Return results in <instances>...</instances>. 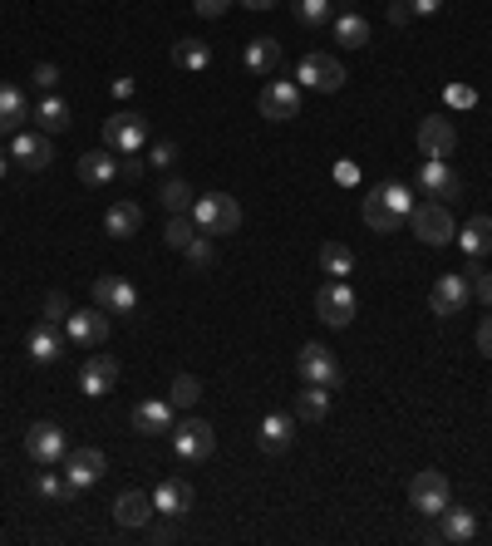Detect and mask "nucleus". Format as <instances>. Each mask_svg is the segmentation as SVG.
Masks as SVG:
<instances>
[{
    "instance_id": "nucleus-1",
    "label": "nucleus",
    "mask_w": 492,
    "mask_h": 546,
    "mask_svg": "<svg viewBox=\"0 0 492 546\" xmlns=\"http://www.w3.org/2000/svg\"><path fill=\"white\" fill-rule=\"evenodd\" d=\"M414 192H409V182H374L365 197H360V217H365L369 232H379V237H389V232H399L409 217H414Z\"/></svg>"
},
{
    "instance_id": "nucleus-2",
    "label": "nucleus",
    "mask_w": 492,
    "mask_h": 546,
    "mask_svg": "<svg viewBox=\"0 0 492 546\" xmlns=\"http://www.w3.org/2000/svg\"><path fill=\"white\" fill-rule=\"evenodd\" d=\"M192 222H197V232H207V237H232V232L242 227V202H237L232 192H207V197L192 202Z\"/></svg>"
},
{
    "instance_id": "nucleus-3",
    "label": "nucleus",
    "mask_w": 492,
    "mask_h": 546,
    "mask_svg": "<svg viewBox=\"0 0 492 546\" xmlns=\"http://www.w3.org/2000/svg\"><path fill=\"white\" fill-rule=\"evenodd\" d=\"M409 227H414V237H419L424 246H448V242H458V227H453V212H448V202H433V197L414 207Z\"/></svg>"
},
{
    "instance_id": "nucleus-4",
    "label": "nucleus",
    "mask_w": 492,
    "mask_h": 546,
    "mask_svg": "<svg viewBox=\"0 0 492 546\" xmlns=\"http://www.w3.org/2000/svg\"><path fill=\"white\" fill-rule=\"evenodd\" d=\"M315 310H320V320L330 325V330H345L350 320H355V291H350V281H325L320 291H315Z\"/></svg>"
},
{
    "instance_id": "nucleus-5",
    "label": "nucleus",
    "mask_w": 492,
    "mask_h": 546,
    "mask_svg": "<svg viewBox=\"0 0 492 546\" xmlns=\"http://www.w3.org/2000/svg\"><path fill=\"white\" fill-rule=\"evenodd\" d=\"M296 374L306 379V384H325V389H340V379H345V369L335 360V350H325V345H301V355H296Z\"/></svg>"
},
{
    "instance_id": "nucleus-6",
    "label": "nucleus",
    "mask_w": 492,
    "mask_h": 546,
    "mask_svg": "<svg viewBox=\"0 0 492 546\" xmlns=\"http://www.w3.org/2000/svg\"><path fill=\"white\" fill-rule=\"evenodd\" d=\"M212 448H217V433H212L207 419H178V424H173V453H178L183 463L212 458Z\"/></svg>"
},
{
    "instance_id": "nucleus-7",
    "label": "nucleus",
    "mask_w": 492,
    "mask_h": 546,
    "mask_svg": "<svg viewBox=\"0 0 492 546\" xmlns=\"http://www.w3.org/2000/svg\"><path fill=\"white\" fill-rule=\"evenodd\" d=\"M448 502H453V487H448V478H443L438 468H424V473H414V483H409V507H414V512H424V517H438Z\"/></svg>"
},
{
    "instance_id": "nucleus-8",
    "label": "nucleus",
    "mask_w": 492,
    "mask_h": 546,
    "mask_svg": "<svg viewBox=\"0 0 492 546\" xmlns=\"http://www.w3.org/2000/svg\"><path fill=\"white\" fill-rule=\"evenodd\" d=\"M148 143V119L143 114H114V119L104 123V148L109 153H119V158H128V153H138Z\"/></svg>"
},
{
    "instance_id": "nucleus-9",
    "label": "nucleus",
    "mask_w": 492,
    "mask_h": 546,
    "mask_svg": "<svg viewBox=\"0 0 492 546\" xmlns=\"http://www.w3.org/2000/svg\"><path fill=\"white\" fill-rule=\"evenodd\" d=\"M25 453L40 463V468H60L64 453H69V438L60 424H30L25 428Z\"/></svg>"
},
{
    "instance_id": "nucleus-10",
    "label": "nucleus",
    "mask_w": 492,
    "mask_h": 546,
    "mask_svg": "<svg viewBox=\"0 0 492 546\" xmlns=\"http://www.w3.org/2000/svg\"><path fill=\"white\" fill-rule=\"evenodd\" d=\"M301 114V84L296 79H271L261 89V119L271 123H291Z\"/></svg>"
},
{
    "instance_id": "nucleus-11",
    "label": "nucleus",
    "mask_w": 492,
    "mask_h": 546,
    "mask_svg": "<svg viewBox=\"0 0 492 546\" xmlns=\"http://www.w3.org/2000/svg\"><path fill=\"white\" fill-rule=\"evenodd\" d=\"M473 301V286H468V276H458V271H443L438 281H433L429 291V305L438 320H448V315H463V305Z\"/></svg>"
},
{
    "instance_id": "nucleus-12",
    "label": "nucleus",
    "mask_w": 492,
    "mask_h": 546,
    "mask_svg": "<svg viewBox=\"0 0 492 546\" xmlns=\"http://www.w3.org/2000/svg\"><path fill=\"white\" fill-rule=\"evenodd\" d=\"M296 84L301 89H320V94H335L345 84V64L330 60V55H306L296 64Z\"/></svg>"
},
{
    "instance_id": "nucleus-13",
    "label": "nucleus",
    "mask_w": 492,
    "mask_h": 546,
    "mask_svg": "<svg viewBox=\"0 0 492 546\" xmlns=\"http://www.w3.org/2000/svg\"><path fill=\"white\" fill-rule=\"evenodd\" d=\"M10 158L25 173H45L55 163V143H50V133H10Z\"/></svg>"
},
{
    "instance_id": "nucleus-14",
    "label": "nucleus",
    "mask_w": 492,
    "mask_h": 546,
    "mask_svg": "<svg viewBox=\"0 0 492 546\" xmlns=\"http://www.w3.org/2000/svg\"><path fill=\"white\" fill-rule=\"evenodd\" d=\"M60 468H64V478H69V483H74L79 492H84V487H94L99 478H104L109 458H104V448H69Z\"/></svg>"
},
{
    "instance_id": "nucleus-15",
    "label": "nucleus",
    "mask_w": 492,
    "mask_h": 546,
    "mask_svg": "<svg viewBox=\"0 0 492 546\" xmlns=\"http://www.w3.org/2000/svg\"><path fill=\"white\" fill-rule=\"evenodd\" d=\"M64 335L74 340V345H104L109 340V310H69V320H64Z\"/></svg>"
},
{
    "instance_id": "nucleus-16",
    "label": "nucleus",
    "mask_w": 492,
    "mask_h": 546,
    "mask_svg": "<svg viewBox=\"0 0 492 546\" xmlns=\"http://www.w3.org/2000/svg\"><path fill=\"white\" fill-rule=\"evenodd\" d=\"M419 187H424V197H433V202H453L463 192V182L448 168V158H424L419 163Z\"/></svg>"
},
{
    "instance_id": "nucleus-17",
    "label": "nucleus",
    "mask_w": 492,
    "mask_h": 546,
    "mask_svg": "<svg viewBox=\"0 0 492 546\" xmlns=\"http://www.w3.org/2000/svg\"><path fill=\"white\" fill-rule=\"evenodd\" d=\"M94 305L109 310V315H133L138 310V286L123 281V276H99L94 281Z\"/></svg>"
},
{
    "instance_id": "nucleus-18",
    "label": "nucleus",
    "mask_w": 492,
    "mask_h": 546,
    "mask_svg": "<svg viewBox=\"0 0 492 546\" xmlns=\"http://www.w3.org/2000/svg\"><path fill=\"white\" fill-rule=\"evenodd\" d=\"M119 360L114 355H89L84 369H79V389L89 394V399H104V394H114V384H119Z\"/></svg>"
},
{
    "instance_id": "nucleus-19",
    "label": "nucleus",
    "mask_w": 492,
    "mask_h": 546,
    "mask_svg": "<svg viewBox=\"0 0 492 546\" xmlns=\"http://www.w3.org/2000/svg\"><path fill=\"white\" fill-rule=\"evenodd\" d=\"M433 537H438V542H453V546H468L478 537V512L448 502V507L438 512V532H433Z\"/></svg>"
},
{
    "instance_id": "nucleus-20",
    "label": "nucleus",
    "mask_w": 492,
    "mask_h": 546,
    "mask_svg": "<svg viewBox=\"0 0 492 546\" xmlns=\"http://www.w3.org/2000/svg\"><path fill=\"white\" fill-rule=\"evenodd\" d=\"M453 148H458V128H453V119L433 114V119L419 123V153H424V158H453Z\"/></svg>"
},
{
    "instance_id": "nucleus-21",
    "label": "nucleus",
    "mask_w": 492,
    "mask_h": 546,
    "mask_svg": "<svg viewBox=\"0 0 492 546\" xmlns=\"http://www.w3.org/2000/svg\"><path fill=\"white\" fill-rule=\"evenodd\" d=\"M173 424H178V409H173L168 399H143V404L133 409V433H143V438L173 433Z\"/></svg>"
},
{
    "instance_id": "nucleus-22",
    "label": "nucleus",
    "mask_w": 492,
    "mask_h": 546,
    "mask_svg": "<svg viewBox=\"0 0 492 546\" xmlns=\"http://www.w3.org/2000/svg\"><path fill=\"white\" fill-rule=\"evenodd\" d=\"M74 173L84 187H109V182L119 178V153H109V148H94V153H84L79 163H74Z\"/></svg>"
},
{
    "instance_id": "nucleus-23",
    "label": "nucleus",
    "mask_w": 492,
    "mask_h": 546,
    "mask_svg": "<svg viewBox=\"0 0 492 546\" xmlns=\"http://www.w3.org/2000/svg\"><path fill=\"white\" fill-rule=\"evenodd\" d=\"M153 512H158V507H153V492H133V487H128V492L114 497V522H119V527H148Z\"/></svg>"
},
{
    "instance_id": "nucleus-24",
    "label": "nucleus",
    "mask_w": 492,
    "mask_h": 546,
    "mask_svg": "<svg viewBox=\"0 0 492 546\" xmlns=\"http://www.w3.org/2000/svg\"><path fill=\"white\" fill-rule=\"evenodd\" d=\"M153 507H158L163 517H187V512H192V483L163 478V483L153 487Z\"/></svg>"
},
{
    "instance_id": "nucleus-25",
    "label": "nucleus",
    "mask_w": 492,
    "mask_h": 546,
    "mask_svg": "<svg viewBox=\"0 0 492 546\" xmlns=\"http://www.w3.org/2000/svg\"><path fill=\"white\" fill-rule=\"evenodd\" d=\"M242 64H246V74H276L281 69V40H271V35L246 40Z\"/></svg>"
},
{
    "instance_id": "nucleus-26",
    "label": "nucleus",
    "mask_w": 492,
    "mask_h": 546,
    "mask_svg": "<svg viewBox=\"0 0 492 546\" xmlns=\"http://www.w3.org/2000/svg\"><path fill=\"white\" fill-rule=\"evenodd\" d=\"M291 438H296V424H291L286 414H266L261 428H256V443H261L266 453H286V448H291Z\"/></svg>"
},
{
    "instance_id": "nucleus-27",
    "label": "nucleus",
    "mask_w": 492,
    "mask_h": 546,
    "mask_svg": "<svg viewBox=\"0 0 492 546\" xmlns=\"http://www.w3.org/2000/svg\"><path fill=\"white\" fill-rule=\"evenodd\" d=\"M138 227H143V207H138V202H128V197L114 202V207H109V217H104V232H109V237H119V242H128Z\"/></svg>"
},
{
    "instance_id": "nucleus-28",
    "label": "nucleus",
    "mask_w": 492,
    "mask_h": 546,
    "mask_svg": "<svg viewBox=\"0 0 492 546\" xmlns=\"http://www.w3.org/2000/svg\"><path fill=\"white\" fill-rule=\"evenodd\" d=\"M30 119L40 123V133H50V138H55V133H64V128H69V104H64L60 94L50 89V94H45V99L30 109Z\"/></svg>"
},
{
    "instance_id": "nucleus-29",
    "label": "nucleus",
    "mask_w": 492,
    "mask_h": 546,
    "mask_svg": "<svg viewBox=\"0 0 492 546\" xmlns=\"http://www.w3.org/2000/svg\"><path fill=\"white\" fill-rule=\"evenodd\" d=\"M330 35H335L345 50H365L369 45V20L365 15H355V10H345V15L330 20Z\"/></svg>"
},
{
    "instance_id": "nucleus-30",
    "label": "nucleus",
    "mask_w": 492,
    "mask_h": 546,
    "mask_svg": "<svg viewBox=\"0 0 492 546\" xmlns=\"http://www.w3.org/2000/svg\"><path fill=\"white\" fill-rule=\"evenodd\" d=\"M30 119V104L15 84H0V133H20V123Z\"/></svg>"
},
{
    "instance_id": "nucleus-31",
    "label": "nucleus",
    "mask_w": 492,
    "mask_h": 546,
    "mask_svg": "<svg viewBox=\"0 0 492 546\" xmlns=\"http://www.w3.org/2000/svg\"><path fill=\"white\" fill-rule=\"evenodd\" d=\"M320 271H325L330 281L355 276V251H350L345 242H325V246H320Z\"/></svg>"
},
{
    "instance_id": "nucleus-32",
    "label": "nucleus",
    "mask_w": 492,
    "mask_h": 546,
    "mask_svg": "<svg viewBox=\"0 0 492 546\" xmlns=\"http://www.w3.org/2000/svg\"><path fill=\"white\" fill-rule=\"evenodd\" d=\"M296 414H301L306 424H320V419L330 414V389H325V384H306V389L296 394Z\"/></svg>"
},
{
    "instance_id": "nucleus-33",
    "label": "nucleus",
    "mask_w": 492,
    "mask_h": 546,
    "mask_svg": "<svg viewBox=\"0 0 492 546\" xmlns=\"http://www.w3.org/2000/svg\"><path fill=\"white\" fill-rule=\"evenodd\" d=\"M173 60H178V69L197 74V69H207V64H212V45H207V40H192V35H183V40L173 45Z\"/></svg>"
},
{
    "instance_id": "nucleus-34",
    "label": "nucleus",
    "mask_w": 492,
    "mask_h": 546,
    "mask_svg": "<svg viewBox=\"0 0 492 546\" xmlns=\"http://www.w3.org/2000/svg\"><path fill=\"white\" fill-rule=\"evenodd\" d=\"M60 355H64L60 330H55V325H40V330L30 335V360H35V364H55Z\"/></svg>"
},
{
    "instance_id": "nucleus-35",
    "label": "nucleus",
    "mask_w": 492,
    "mask_h": 546,
    "mask_svg": "<svg viewBox=\"0 0 492 546\" xmlns=\"http://www.w3.org/2000/svg\"><path fill=\"white\" fill-rule=\"evenodd\" d=\"M458 242H463L468 256H488V251H492V217H473V222L463 227V237H458Z\"/></svg>"
},
{
    "instance_id": "nucleus-36",
    "label": "nucleus",
    "mask_w": 492,
    "mask_h": 546,
    "mask_svg": "<svg viewBox=\"0 0 492 546\" xmlns=\"http://www.w3.org/2000/svg\"><path fill=\"white\" fill-rule=\"evenodd\" d=\"M35 492H40V497H50V502H74V497H79V487L69 483L64 473H55V468H45V473L35 478Z\"/></svg>"
},
{
    "instance_id": "nucleus-37",
    "label": "nucleus",
    "mask_w": 492,
    "mask_h": 546,
    "mask_svg": "<svg viewBox=\"0 0 492 546\" xmlns=\"http://www.w3.org/2000/svg\"><path fill=\"white\" fill-rule=\"evenodd\" d=\"M197 237V222H192V212H173L168 217V227H163V242L168 251H187V242Z\"/></svg>"
},
{
    "instance_id": "nucleus-38",
    "label": "nucleus",
    "mask_w": 492,
    "mask_h": 546,
    "mask_svg": "<svg viewBox=\"0 0 492 546\" xmlns=\"http://www.w3.org/2000/svg\"><path fill=\"white\" fill-rule=\"evenodd\" d=\"M158 197H163V212H168V217H173V212H192V202H197V197H192V187H187L183 178L163 182V192H158Z\"/></svg>"
},
{
    "instance_id": "nucleus-39",
    "label": "nucleus",
    "mask_w": 492,
    "mask_h": 546,
    "mask_svg": "<svg viewBox=\"0 0 492 546\" xmlns=\"http://www.w3.org/2000/svg\"><path fill=\"white\" fill-rule=\"evenodd\" d=\"M197 399H202L197 374H178V379H173V389H168V404H173V409H192Z\"/></svg>"
},
{
    "instance_id": "nucleus-40",
    "label": "nucleus",
    "mask_w": 492,
    "mask_h": 546,
    "mask_svg": "<svg viewBox=\"0 0 492 546\" xmlns=\"http://www.w3.org/2000/svg\"><path fill=\"white\" fill-rule=\"evenodd\" d=\"M291 10H296V20L315 30V25H325L330 20V0H291Z\"/></svg>"
},
{
    "instance_id": "nucleus-41",
    "label": "nucleus",
    "mask_w": 492,
    "mask_h": 546,
    "mask_svg": "<svg viewBox=\"0 0 492 546\" xmlns=\"http://www.w3.org/2000/svg\"><path fill=\"white\" fill-rule=\"evenodd\" d=\"M463 276H468V286H473V296H478V301H483V305H488V310H492V271H483V256H473V266H468Z\"/></svg>"
},
{
    "instance_id": "nucleus-42",
    "label": "nucleus",
    "mask_w": 492,
    "mask_h": 546,
    "mask_svg": "<svg viewBox=\"0 0 492 546\" xmlns=\"http://www.w3.org/2000/svg\"><path fill=\"white\" fill-rule=\"evenodd\" d=\"M183 256H187V266H192V271H207V266L217 261V251H212V237H207V232H202V237H192Z\"/></svg>"
},
{
    "instance_id": "nucleus-43",
    "label": "nucleus",
    "mask_w": 492,
    "mask_h": 546,
    "mask_svg": "<svg viewBox=\"0 0 492 546\" xmlns=\"http://www.w3.org/2000/svg\"><path fill=\"white\" fill-rule=\"evenodd\" d=\"M69 320V296L64 291H50L45 296V325H64Z\"/></svg>"
},
{
    "instance_id": "nucleus-44",
    "label": "nucleus",
    "mask_w": 492,
    "mask_h": 546,
    "mask_svg": "<svg viewBox=\"0 0 492 546\" xmlns=\"http://www.w3.org/2000/svg\"><path fill=\"white\" fill-rule=\"evenodd\" d=\"M148 163H153V168H168V163H178V143H153Z\"/></svg>"
},
{
    "instance_id": "nucleus-45",
    "label": "nucleus",
    "mask_w": 492,
    "mask_h": 546,
    "mask_svg": "<svg viewBox=\"0 0 492 546\" xmlns=\"http://www.w3.org/2000/svg\"><path fill=\"white\" fill-rule=\"evenodd\" d=\"M192 10H197L202 20H217V15H227V10H232V0H192Z\"/></svg>"
},
{
    "instance_id": "nucleus-46",
    "label": "nucleus",
    "mask_w": 492,
    "mask_h": 546,
    "mask_svg": "<svg viewBox=\"0 0 492 546\" xmlns=\"http://www.w3.org/2000/svg\"><path fill=\"white\" fill-rule=\"evenodd\" d=\"M143 168H148V158H138V153H128V158L119 163V173H123L128 182H138V178H143Z\"/></svg>"
},
{
    "instance_id": "nucleus-47",
    "label": "nucleus",
    "mask_w": 492,
    "mask_h": 546,
    "mask_svg": "<svg viewBox=\"0 0 492 546\" xmlns=\"http://www.w3.org/2000/svg\"><path fill=\"white\" fill-rule=\"evenodd\" d=\"M414 20V5L409 0H389V25H409Z\"/></svg>"
},
{
    "instance_id": "nucleus-48",
    "label": "nucleus",
    "mask_w": 492,
    "mask_h": 546,
    "mask_svg": "<svg viewBox=\"0 0 492 546\" xmlns=\"http://www.w3.org/2000/svg\"><path fill=\"white\" fill-rule=\"evenodd\" d=\"M35 84H40V89L50 94V89L60 84V69H55V64H35Z\"/></svg>"
},
{
    "instance_id": "nucleus-49",
    "label": "nucleus",
    "mask_w": 492,
    "mask_h": 546,
    "mask_svg": "<svg viewBox=\"0 0 492 546\" xmlns=\"http://www.w3.org/2000/svg\"><path fill=\"white\" fill-rule=\"evenodd\" d=\"M448 104L453 109H473V89L468 84H448Z\"/></svg>"
},
{
    "instance_id": "nucleus-50",
    "label": "nucleus",
    "mask_w": 492,
    "mask_h": 546,
    "mask_svg": "<svg viewBox=\"0 0 492 546\" xmlns=\"http://www.w3.org/2000/svg\"><path fill=\"white\" fill-rule=\"evenodd\" d=\"M478 350L492 360V315H483V325H478Z\"/></svg>"
},
{
    "instance_id": "nucleus-51",
    "label": "nucleus",
    "mask_w": 492,
    "mask_h": 546,
    "mask_svg": "<svg viewBox=\"0 0 492 546\" xmlns=\"http://www.w3.org/2000/svg\"><path fill=\"white\" fill-rule=\"evenodd\" d=\"M414 5V15H438L443 10V0H409Z\"/></svg>"
},
{
    "instance_id": "nucleus-52",
    "label": "nucleus",
    "mask_w": 492,
    "mask_h": 546,
    "mask_svg": "<svg viewBox=\"0 0 492 546\" xmlns=\"http://www.w3.org/2000/svg\"><path fill=\"white\" fill-rule=\"evenodd\" d=\"M114 94H119V99H128V94H133V79H128V74H123V79H114Z\"/></svg>"
},
{
    "instance_id": "nucleus-53",
    "label": "nucleus",
    "mask_w": 492,
    "mask_h": 546,
    "mask_svg": "<svg viewBox=\"0 0 492 546\" xmlns=\"http://www.w3.org/2000/svg\"><path fill=\"white\" fill-rule=\"evenodd\" d=\"M246 10H271V5H276V0H242Z\"/></svg>"
},
{
    "instance_id": "nucleus-54",
    "label": "nucleus",
    "mask_w": 492,
    "mask_h": 546,
    "mask_svg": "<svg viewBox=\"0 0 492 546\" xmlns=\"http://www.w3.org/2000/svg\"><path fill=\"white\" fill-rule=\"evenodd\" d=\"M5 163H10V153H0V178H5Z\"/></svg>"
}]
</instances>
